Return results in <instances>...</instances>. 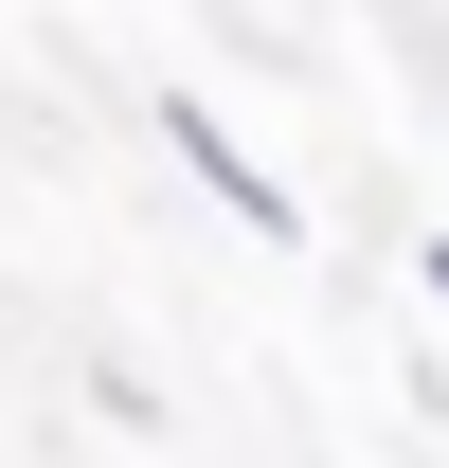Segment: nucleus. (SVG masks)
Here are the masks:
<instances>
[{
    "label": "nucleus",
    "instance_id": "1",
    "mask_svg": "<svg viewBox=\"0 0 449 468\" xmlns=\"http://www.w3.org/2000/svg\"><path fill=\"white\" fill-rule=\"evenodd\" d=\"M162 144H180V180H198V198H216L234 234H270V252H287V234H306V198H287V180L252 163V144H234L216 109H162Z\"/></svg>",
    "mask_w": 449,
    "mask_h": 468
},
{
    "label": "nucleus",
    "instance_id": "2",
    "mask_svg": "<svg viewBox=\"0 0 449 468\" xmlns=\"http://www.w3.org/2000/svg\"><path fill=\"white\" fill-rule=\"evenodd\" d=\"M413 289H432V306H449V252H432V271H413Z\"/></svg>",
    "mask_w": 449,
    "mask_h": 468
}]
</instances>
